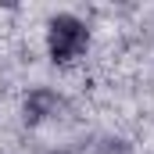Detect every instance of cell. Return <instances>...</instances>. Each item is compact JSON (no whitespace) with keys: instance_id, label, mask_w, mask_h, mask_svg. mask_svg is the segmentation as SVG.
Segmentation results:
<instances>
[{"instance_id":"6da1fadb","label":"cell","mask_w":154,"mask_h":154,"mask_svg":"<svg viewBox=\"0 0 154 154\" xmlns=\"http://www.w3.org/2000/svg\"><path fill=\"white\" fill-rule=\"evenodd\" d=\"M90 50V25L79 14H54L47 22V57L54 65H72Z\"/></svg>"},{"instance_id":"7a4b0ae2","label":"cell","mask_w":154,"mask_h":154,"mask_svg":"<svg viewBox=\"0 0 154 154\" xmlns=\"http://www.w3.org/2000/svg\"><path fill=\"white\" fill-rule=\"evenodd\" d=\"M61 111H65V97L50 86H32L22 97V122L25 125H43V122L57 118Z\"/></svg>"},{"instance_id":"3957f363","label":"cell","mask_w":154,"mask_h":154,"mask_svg":"<svg viewBox=\"0 0 154 154\" xmlns=\"http://www.w3.org/2000/svg\"><path fill=\"white\" fill-rule=\"evenodd\" d=\"M50 154H68V151H50Z\"/></svg>"}]
</instances>
